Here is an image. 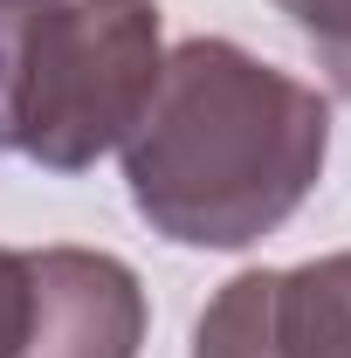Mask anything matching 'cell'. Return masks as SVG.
Returning <instances> with one entry per match:
<instances>
[{
  "label": "cell",
  "instance_id": "cell-1",
  "mask_svg": "<svg viewBox=\"0 0 351 358\" xmlns=\"http://www.w3.org/2000/svg\"><path fill=\"white\" fill-rule=\"evenodd\" d=\"M331 103L248 48L193 35L166 55L145 117L124 138L131 207L179 248H248L324 179Z\"/></svg>",
  "mask_w": 351,
  "mask_h": 358
},
{
  "label": "cell",
  "instance_id": "cell-2",
  "mask_svg": "<svg viewBox=\"0 0 351 358\" xmlns=\"http://www.w3.org/2000/svg\"><path fill=\"white\" fill-rule=\"evenodd\" d=\"M159 69L166 48L152 0H42L21 55L14 152L42 173H89L131 138Z\"/></svg>",
  "mask_w": 351,
  "mask_h": 358
},
{
  "label": "cell",
  "instance_id": "cell-3",
  "mask_svg": "<svg viewBox=\"0 0 351 358\" xmlns=\"http://www.w3.org/2000/svg\"><path fill=\"white\" fill-rule=\"evenodd\" d=\"M193 358H351V248L220 282L200 310Z\"/></svg>",
  "mask_w": 351,
  "mask_h": 358
},
{
  "label": "cell",
  "instance_id": "cell-4",
  "mask_svg": "<svg viewBox=\"0 0 351 358\" xmlns=\"http://www.w3.org/2000/svg\"><path fill=\"white\" fill-rule=\"evenodd\" d=\"M289 21H296V35L317 48V62L331 69V83L338 96H351V0H275Z\"/></svg>",
  "mask_w": 351,
  "mask_h": 358
},
{
  "label": "cell",
  "instance_id": "cell-5",
  "mask_svg": "<svg viewBox=\"0 0 351 358\" xmlns=\"http://www.w3.org/2000/svg\"><path fill=\"white\" fill-rule=\"evenodd\" d=\"M28 255L21 248H0V358H21L28 338Z\"/></svg>",
  "mask_w": 351,
  "mask_h": 358
}]
</instances>
